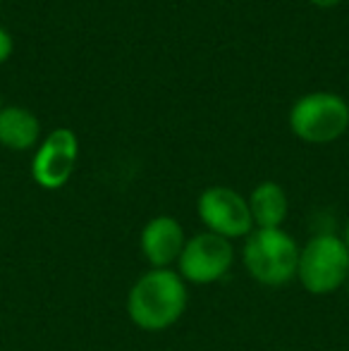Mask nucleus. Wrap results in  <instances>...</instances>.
<instances>
[{"mask_svg": "<svg viewBox=\"0 0 349 351\" xmlns=\"http://www.w3.org/2000/svg\"><path fill=\"white\" fill-rule=\"evenodd\" d=\"M297 280L313 296L337 291L349 280V249L337 234H316L299 249Z\"/></svg>", "mask_w": 349, "mask_h": 351, "instance_id": "3", "label": "nucleus"}, {"mask_svg": "<svg viewBox=\"0 0 349 351\" xmlns=\"http://www.w3.org/2000/svg\"><path fill=\"white\" fill-rule=\"evenodd\" d=\"M289 130L306 143H330L349 130V103L337 93L316 91L289 110Z\"/></svg>", "mask_w": 349, "mask_h": 351, "instance_id": "4", "label": "nucleus"}, {"mask_svg": "<svg viewBox=\"0 0 349 351\" xmlns=\"http://www.w3.org/2000/svg\"><path fill=\"white\" fill-rule=\"evenodd\" d=\"M249 208L258 230H278L289 213L287 191L278 182H261L249 196Z\"/></svg>", "mask_w": 349, "mask_h": 351, "instance_id": "10", "label": "nucleus"}, {"mask_svg": "<svg viewBox=\"0 0 349 351\" xmlns=\"http://www.w3.org/2000/svg\"><path fill=\"white\" fill-rule=\"evenodd\" d=\"M347 296H349V280H347Z\"/></svg>", "mask_w": 349, "mask_h": 351, "instance_id": "14", "label": "nucleus"}, {"mask_svg": "<svg viewBox=\"0 0 349 351\" xmlns=\"http://www.w3.org/2000/svg\"><path fill=\"white\" fill-rule=\"evenodd\" d=\"M316 8H335V5H340L342 0H311Z\"/></svg>", "mask_w": 349, "mask_h": 351, "instance_id": "12", "label": "nucleus"}, {"mask_svg": "<svg viewBox=\"0 0 349 351\" xmlns=\"http://www.w3.org/2000/svg\"><path fill=\"white\" fill-rule=\"evenodd\" d=\"M186 285L173 268H151L132 285L127 294V315L139 330L163 332L186 311Z\"/></svg>", "mask_w": 349, "mask_h": 351, "instance_id": "1", "label": "nucleus"}, {"mask_svg": "<svg viewBox=\"0 0 349 351\" xmlns=\"http://www.w3.org/2000/svg\"><path fill=\"white\" fill-rule=\"evenodd\" d=\"M77 162H80V139L72 130L60 127L53 130L36 148L32 160V177L46 191L62 189L75 175Z\"/></svg>", "mask_w": 349, "mask_h": 351, "instance_id": "7", "label": "nucleus"}, {"mask_svg": "<svg viewBox=\"0 0 349 351\" xmlns=\"http://www.w3.org/2000/svg\"><path fill=\"white\" fill-rule=\"evenodd\" d=\"M186 237L182 225L170 215H156L144 225L139 237V246L144 258L149 261L151 268H170L177 263L184 251Z\"/></svg>", "mask_w": 349, "mask_h": 351, "instance_id": "8", "label": "nucleus"}, {"mask_svg": "<svg viewBox=\"0 0 349 351\" xmlns=\"http://www.w3.org/2000/svg\"><path fill=\"white\" fill-rule=\"evenodd\" d=\"M41 139V122L19 106L0 108V143L10 151H29Z\"/></svg>", "mask_w": 349, "mask_h": 351, "instance_id": "9", "label": "nucleus"}, {"mask_svg": "<svg viewBox=\"0 0 349 351\" xmlns=\"http://www.w3.org/2000/svg\"><path fill=\"white\" fill-rule=\"evenodd\" d=\"M342 239H345V244H347V249H349V220H347V227H345V237H342Z\"/></svg>", "mask_w": 349, "mask_h": 351, "instance_id": "13", "label": "nucleus"}, {"mask_svg": "<svg viewBox=\"0 0 349 351\" xmlns=\"http://www.w3.org/2000/svg\"><path fill=\"white\" fill-rule=\"evenodd\" d=\"M201 222L206 230L225 239H247L254 232V217L249 208V199H244L239 191L230 186H208L201 191L199 204H196Z\"/></svg>", "mask_w": 349, "mask_h": 351, "instance_id": "6", "label": "nucleus"}, {"mask_svg": "<svg viewBox=\"0 0 349 351\" xmlns=\"http://www.w3.org/2000/svg\"><path fill=\"white\" fill-rule=\"evenodd\" d=\"M0 3H3V0H0Z\"/></svg>", "mask_w": 349, "mask_h": 351, "instance_id": "15", "label": "nucleus"}, {"mask_svg": "<svg viewBox=\"0 0 349 351\" xmlns=\"http://www.w3.org/2000/svg\"><path fill=\"white\" fill-rule=\"evenodd\" d=\"M12 48H14V43H12L10 32L5 27H0V65H3L10 56H12Z\"/></svg>", "mask_w": 349, "mask_h": 351, "instance_id": "11", "label": "nucleus"}, {"mask_svg": "<svg viewBox=\"0 0 349 351\" xmlns=\"http://www.w3.org/2000/svg\"><path fill=\"white\" fill-rule=\"evenodd\" d=\"M234 263L232 241L218 237L213 232H201V234L186 239L177 268L180 278L191 285H213L230 273Z\"/></svg>", "mask_w": 349, "mask_h": 351, "instance_id": "5", "label": "nucleus"}, {"mask_svg": "<svg viewBox=\"0 0 349 351\" xmlns=\"http://www.w3.org/2000/svg\"><path fill=\"white\" fill-rule=\"evenodd\" d=\"M242 261L247 273L258 285L282 287L297 278L299 246L282 227L278 230H254L244 239Z\"/></svg>", "mask_w": 349, "mask_h": 351, "instance_id": "2", "label": "nucleus"}]
</instances>
